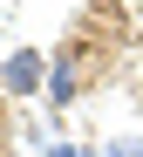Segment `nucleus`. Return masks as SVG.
I'll list each match as a JSON object with an SVG mask.
<instances>
[{"label": "nucleus", "instance_id": "obj_1", "mask_svg": "<svg viewBox=\"0 0 143 157\" xmlns=\"http://www.w3.org/2000/svg\"><path fill=\"white\" fill-rule=\"evenodd\" d=\"M0 89H7V96H41V89H48V62H41V48H14L7 68H0Z\"/></svg>", "mask_w": 143, "mask_h": 157}, {"label": "nucleus", "instance_id": "obj_2", "mask_svg": "<svg viewBox=\"0 0 143 157\" xmlns=\"http://www.w3.org/2000/svg\"><path fill=\"white\" fill-rule=\"evenodd\" d=\"M48 102H55V109L75 102V48H62V55L48 62Z\"/></svg>", "mask_w": 143, "mask_h": 157}, {"label": "nucleus", "instance_id": "obj_3", "mask_svg": "<svg viewBox=\"0 0 143 157\" xmlns=\"http://www.w3.org/2000/svg\"><path fill=\"white\" fill-rule=\"evenodd\" d=\"M102 157H143V137H116V144H109Z\"/></svg>", "mask_w": 143, "mask_h": 157}, {"label": "nucleus", "instance_id": "obj_4", "mask_svg": "<svg viewBox=\"0 0 143 157\" xmlns=\"http://www.w3.org/2000/svg\"><path fill=\"white\" fill-rule=\"evenodd\" d=\"M48 157H89V150H75V144H48Z\"/></svg>", "mask_w": 143, "mask_h": 157}]
</instances>
